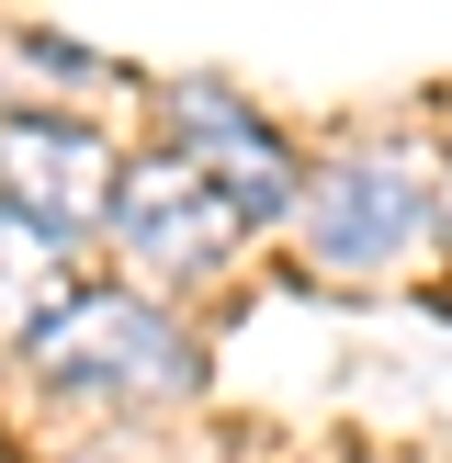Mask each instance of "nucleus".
I'll use <instances>...</instances> for the list:
<instances>
[{
  "instance_id": "f257e3e1",
  "label": "nucleus",
  "mask_w": 452,
  "mask_h": 463,
  "mask_svg": "<svg viewBox=\"0 0 452 463\" xmlns=\"http://www.w3.org/2000/svg\"><path fill=\"white\" fill-rule=\"evenodd\" d=\"M23 362L45 384H68V396H181L193 384V339L158 306H136V294H68L23 339Z\"/></svg>"
},
{
  "instance_id": "f03ea898",
  "label": "nucleus",
  "mask_w": 452,
  "mask_h": 463,
  "mask_svg": "<svg viewBox=\"0 0 452 463\" xmlns=\"http://www.w3.org/2000/svg\"><path fill=\"white\" fill-rule=\"evenodd\" d=\"M294 215H306V249L328 271H384V260H407V249L429 238L441 181L407 147H351V158H328V170L294 193Z\"/></svg>"
},
{
  "instance_id": "7ed1b4c3",
  "label": "nucleus",
  "mask_w": 452,
  "mask_h": 463,
  "mask_svg": "<svg viewBox=\"0 0 452 463\" xmlns=\"http://www.w3.org/2000/svg\"><path fill=\"white\" fill-rule=\"evenodd\" d=\"M113 238L136 249V271H158V283H193V271H215L226 249L249 238L238 193H226L215 170H193V158H136L125 181H113Z\"/></svg>"
},
{
  "instance_id": "20e7f679",
  "label": "nucleus",
  "mask_w": 452,
  "mask_h": 463,
  "mask_svg": "<svg viewBox=\"0 0 452 463\" xmlns=\"http://www.w3.org/2000/svg\"><path fill=\"white\" fill-rule=\"evenodd\" d=\"M113 147L90 125H68V113H12L0 125V215H23L45 249H68L80 226H113Z\"/></svg>"
},
{
  "instance_id": "39448f33",
  "label": "nucleus",
  "mask_w": 452,
  "mask_h": 463,
  "mask_svg": "<svg viewBox=\"0 0 452 463\" xmlns=\"http://www.w3.org/2000/svg\"><path fill=\"white\" fill-rule=\"evenodd\" d=\"M181 158H193V170H215L226 193H238V215L260 226V215H283L294 193H306V181H294V158H283V136L260 125V113L238 102V90H215V80H181Z\"/></svg>"
},
{
  "instance_id": "423d86ee",
  "label": "nucleus",
  "mask_w": 452,
  "mask_h": 463,
  "mask_svg": "<svg viewBox=\"0 0 452 463\" xmlns=\"http://www.w3.org/2000/svg\"><path fill=\"white\" fill-rule=\"evenodd\" d=\"M57 306H68V271H57V249H45L23 215H0V339H34Z\"/></svg>"
},
{
  "instance_id": "0eeeda50",
  "label": "nucleus",
  "mask_w": 452,
  "mask_h": 463,
  "mask_svg": "<svg viewBox=\"0 0 452 463\" xmlns=\"http://www.w3.org/2000/svg\"><path fill=\"white\" fill-rule=\"evenodd\" d=\"M441 215H452V181H441Z\"/></svg>"
}]
</instances>
